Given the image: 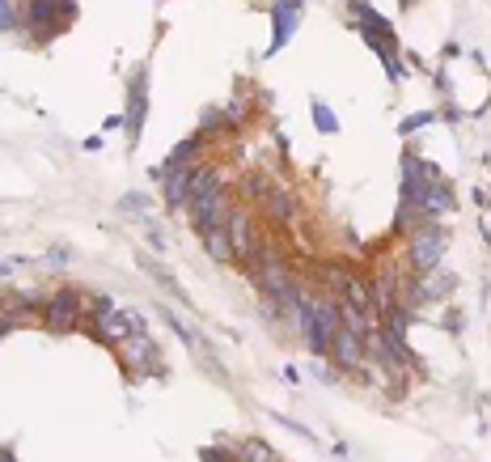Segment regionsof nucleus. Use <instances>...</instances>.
Returning a JSON list of instances; mask_svg holds the SVG:
<instances>
[{"label": "nucleus", "mask_w": 491, "mask_h": 462, "mask_svg": "<svg viewBox=\"0 0 491 462\" xmlns=\"http://www.w3.org/2000/svg\"><path fill=\"white\" fill-rule=\"evenodd\" d=\"M144 115H148V72H132L127 81V115H123V128H127V144L136 148L140 144V128H144Z\"/></svg>", "instance_id": "423d86ee"}, {"label": "nucleus", "mask_w": 491, "mask_h": 462, "mask_svg": "<svg viewBox=\"0 0 491 462\" xmlns=\"http://www.w3.org/2000/svg\"><path fill=\"white\" fill-rule=\"evenodd\" d=\"M301 9H305V0H276V9H271V47H267V56H276L280 47H288L297 22H301Z\"/></svg>", "instance_id": "1a4fd4ad"}, {"label": "nucleus", "mask_w": 491, "mask_h": 462, "mask_svg": "<svg viewBox=\"0 0 491 462\" xmlns=\"http://www.w3.org/2000/svg\"><path fill=\"white\" fill-rule=\"evenodd\" d=\"M64 22H68V13H64L60 0H30V9H26V26H30L38 38H51Z\"/></svg>", "instance_id": "9d476101"}, {"label": "nucleus", "mask_w": 491, "mask_h": 462, "mask_svg": "<svg viewBox=\"0 0 491 462\" xmlns=\"http://www.w3.org/2000/svg\"><path fill=\"white\" fill-rule=\"evenodd\" d=\"M17 13H13V0H0V30H13Z\"/></svg>", "instance_id": "4be33fe9"}, {"label": "nucleus", "mask_w": 491, "mask_h": 462, "mask_svg": "<svg viewBox=\"0 0 491 462\" xmlns=\"http://www.w3.org/2000/svg\"><path fill=\"white\" fill-rule=\"evenodd\" d=\"M432 119H436V111H419V115H411V119H403V128H398V132H403V136H411L415 128H428Z\"/></svg>", "instance_id": "412c9836"}, {"label": "nucleus", "mask_w": 491, "mask_h": 462, "mask_svg": "<svg viewBox=\"0 0 491 462\" xmlns=\"http://www.w3.org/2000/svg\"><path fill=\"white\" fill-rule=\"evenodd\" d=\"M445 242H449V233H445L441 225H432V221H428L423 229H415V233H411V254H407L411 272H415V276H428V272L441 268Z\"/></svg>", "instance_id": "7ed1b4c3"}, {"label": "nucleus", "mask_w": 491, "mask_h": 462, "mask_svg": "<svg viewBox=\"0 0 491 462\" xmlns=\"http://www.w3.org/2000/svg\"><path fill=\"white\" fill-rule=\"evenodd\" d=\"M258 203H263V208H267V217H271V221H288V217L297 213V203H293V195H288V191H280V187H267Z\"/></svg>", "instance_id": "4468645a"}, {"label": "nucleus", "mask_w": 491, "mask_h": 462, "mask_svg": "<svg viewBox=\"0 0 491 462\" xmlns=\"http://www.w3.org/2000/svg\"><path fill=\"white\" fill-rule=\"evenodd\" d=\"M119 352H123V365H127V369H136V374H166V365H161V352H157L153 335H132V339H123V344H119Z\"/></svg>", "instance_id": "6e6552de"}, {"label": "nucleus", "mask_w": 491, "mask_h": 462, "mask_svg": "<svg viewBox=\"0 0 491 462\" xmlns=\"http://www.w3.org/2000/svg\"><path fill=\"white\" fill-rule=\"evenodd\" d=\"M203 250H208V259H212V263H237V259H233V242H229L225 225H216L212 233H203Z\"/></svg>", "instance_id": "2eb2a0df"}, {"label": "nucleus", "mask_w": 491, "mask_h": 462, "mask_svg": "<svg viewBox=\"0 0 491 462\" xmlns=\"http://www.w3.org/2000/svg\"><path fill=\"white\" fill-rule=\"evenodd\" d=\"M119 305H115V297H93V314L98 318H106V314H115Z\"/></svg>", "instance_id": "5701e85b"}, {"label": "nucleus", "mask_w": 491, "mask_h": 462, "mask_svg": "<svg viewBox=\"0 0 491 462\" xmlns=\"http://www.w3.org/2000/svg\"><path fill=\"white\" fill-rule=\"evenodd\" d=\"M93 331H98V339H106V344H123V339H132V335H136V331H132V314H127V310H115V314L98 318V323H93Z\"/></svg>", "instance_id": "ddd939ff"}, {"label": "nucleus", "mask_w": 491, "mask_h": 462, "mask_svg": "<svg viewBox=\"0 0 491 462\" xmlns=\"http://www.w3.org/2000/svg\"><path fill=\"white\" fill-rule=\"evenodd\" d=\"M0 462H17V458H13V449H9V445H0Z\"/></svg>", "instance_id": "a878e982"}, {"label": "nucleus", "mask_w": 491, "mask_h": 462, "mask_svg": "<svg viewBox=\"0 0 491 462\" xmlns=\"http://www.w3.org/2000/svg\"><path fill=\"white\" fill-rule=\"evenodd\" d=\"M195 170L199 166H182V170H170L166 178V208L170 213H178V208H187V199H191V178H195Z\"/></svg>", "instance_id": "9b49d317"}, {"label": "nucleus", "mask_w": 491, "mask_h": 462, "mask_svg": "<svg viewBox=\"0 0 491 462\" xmlns=\"http://www.w3.org/2000/svg\"><path fill=\"white\" fill-rule=\"evenodd\" d=\"M9 272H13V263H9V259H0V276H9Z\"/></svg>", "instance_id": "cd10ccee"}, {"label": "nucleus", "mask_w": 491, "mask_h": 462, "mask_svg": "<svg viewBox=\"0 0 491 462\" xmlns=\"http://www.w3.org/2000/svg\"><path fill=\"white\" fill-rule=\"evenodd\" d=\"M199 128H203V132H212V128H221V111H203Z\"/></svg>", "instance_id": "393cba45"}, {"label": "nucleus", "mask_w": 491, "mask_h": 462, "mask_svg": "<svg viewBox=\"0 0 491 462\" xmlns=\"http://www.w3.org/2000/svg\"><path fill=\"white\" fill-rule=\"evenodd\" d=\"M42 323L51 331H72L81 323V293L77 288H60V293H51L47 305H42Z\"/></svg>", "instance_id": "39448f33"}, {"label": "nucleus", "mask_w": 491, "mask_h": 462, "mask_svg": "<svg viewBox=\"0 0 491 462\" xmlns=\"http://www.w3.org/2000/svg\"><path fill=\"white\" fill-rule=\"evenodd\" d=\"M203 462H237V449H225V445H203L199 449Z\"/></svg>", "instance_id": "aec40b11"}, {"label": "nucleus", "mask_w": 491, "mask_h": 462, "mask_svg": "<svg viewBox=\"0 0 491 462\" xmlns=\"http://www.w3.org/2000/svg\"><path fill=\"white\" fill-rule=\"evenodd\" d=\"M297 323H301L305 348H309L313 356H326V352H331V339H335V331L343 327L339 301H335V297H326V293L309 297V293L301 288V297H297Z\"/></svg>", "instance_id": "f257e3e1"}, {"label": "nucleus", "mask_w": 491, "mask_h": 462, "mask_svg": "<svg viewBox=\"0 0 491 462\" xmlns=\"http://www.w3.org/2000/svg\"><path fill=\"white\" fill-rule=\"evenodd\" d=\"M225 233H229V242H233V259L242 263V272L258 259V229H254V221L246 217V208H229V217H225Z\"/></svg>", "instance_id": "20e7f679"}, {"label": "nucleus", "mask_w": 491, "mask_h": 462, "mask_svg": "<svg viewBox=\"0 0 491 462\" xmlns=\"http://www.w3.org/2000/svg\"><path fill=\"white\" fill-rule=\"evenodd\" d=\"M13 323H17V318H9V323H0V339H5V335L13 331Z\"/></svg>", "instance_id": "bb28decb"}, {"label": "nucleus", "mask_w": 491, "mask_h": 462, "mask_svg": "<svg viewBox=\"0 0 491 462\" xmlns=\"http://www.w3.org/2000/svg\"><path fill=\"white\" fill-rule=\"evenodd\" d=\"M368 327H373V323H368ZM368 327H352V323H343V327L335 331L331 352H335L339 369H360V365H364V335H368Z\"/></svg>", "instance_id": "0eeeda50"}, {"label": "nucleus", "mask_w": 491, "mask_h": 462, "mask_svg": "<svg viewBox=\"0 0 491 462\" xmlns=\"http://www.w3.org/2000/svg\"><path fill=\"white\" fill-rule=\"evenodd\" d=\"M309 115H313V128H318L322 136H335V132H339V119H335V111L326 107L322 98H313V102H309Z\"/></svg>", "instance_id": "a211bd4d"}, {"label": "nucleus", "mask_w": 491, "mask_h": 462, "mask_svg": "<svg viewBox=\"0 0 491 462\" xmlns=\"http://www.w3.org/2000/svg\"><path fill=\"white\" fill-rule=\"evenodd\" d=\"M140 208H144V195H140V191L123 195V213H140Z\"/></svg>", "instance_id": "b1692460"}, {"label": "nucleus", "mask_w": 491, "mask_h": 462, "mask_svg": "<svg viewBox=\"0 0 491 462\" xmlns=\"http://www.w3.org/2000/svg\"><path fill=\"white\" fill-rule=\"evenodd\" d=\"M140 268H144V272H148V276H153V280H157L161 288H170V293H174L178 301H187V297H182V288H178V280H174V276H170L166 268H161L157 259H144V254H140Z\"/></svg>", "instance_id": "6ab92c4d"}, {"label": "nucleus", "mask_w": 491, "mask_h": 462, "mask_svg": "<svg viewBox=\"0 0 491 462\" xmlns=\"http://www.w3.org/2000/svg\"><path fill=\"white\" fill-rule=\"evenodd\" d=\"M187 213H191V225L203 233H212L216 225H225L229 208H225V191H221V170H212L199 162L195 178H191V199H187Z\"/></svg>", "instance_id": "f03ea898"}, {"label": "nucleus", "mask_w": 491, "mask_h": 462, "mask_svg": "<svg viewBox=\"0 0 491 462\" xmlns=\"http://www.w3.org/2000/svg\"><path fill=\"white\" fill-rule=\"evenodd\" d=\"M237 462H280V454L258 437H246V445H237Z\"/></svg>", "instance_id": "f3484780"}, {"label": "nucleus", "mask_w": 491, "mask_h": 462, "mask_svg": "<svg viewBox=\"0 0 491 462\" xmlns=\"http://www.w3.org/2000/svg\"><path fill=\"white\" fill-rule=\"evenodd\" d=\"M322 276H326V284L335 288V297H339V301H348V297H352V288H356V276H352L343 263H326V268H322Z\"/></svg>", "instance_id": "dca6fc26"}, {"label": "nucleus", "mask_w": 491, "mask_h": 462, "mask_svg": "<svg viewBox=\"0 0 491 462\" xmlns=\"http://www.w3.org/2000/svg\"><path fill=\"white\" fill-rule=\"evenodd\" d=\"M199 153H203V136H191V140L174 144V148H170V157H166V166L157 170V178H166L170 170H182V166H199Z\"/></svg>", "instance_id": "f8f14e48"}]
</instances>
